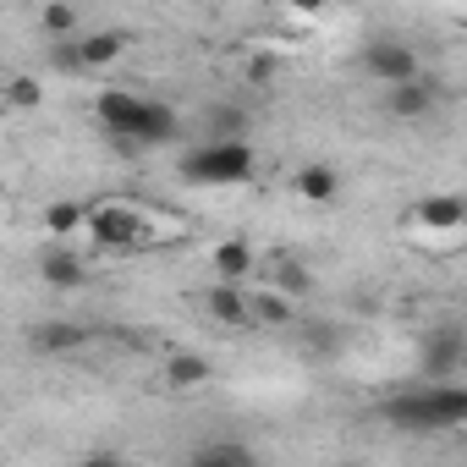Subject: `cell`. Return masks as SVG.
I'll list each match as a JSON object with an SVG mask.
<instances>
[{
    "label": "cell",
    "instance_id": "1",
    "mask_svg": "<svg viewBox=\"0 0 467 467\" xmlns=\"http://www.w3.org/2000/svg\"><path fill=\"white\" fill-rule=\"evenodd\" d=\"M99 127L121 143V149H154V143H171L176 138V110L171 105H154V99H138L127 88H105L99 105H94Z\"/></svg>",
    "mask_w": 467,
    "mask_h": 467
},
{
    "label": "cell",
    "instance_id": "2",
    "mask_svg": "<svg viewBox=\"0 0 467 467\" xmlns=\"http://www.w3.org/2000/svg\"><path fill=\"white\" fill-rule=\"evenodd\" d=\"M379 412H385V423H396L407 434H434V429H456L467 418V390L451 379H423L418 390L390 396Z\"/></svg>",
    "mask_w": 467,
    "mask_h": 467
},
{
    "label": "cell",
    "instance_id": "3",
    "mask_svg": "<svg viewBox=\"0 0 467 467\" xmlns=\"http://www.w3.org/2000/svg\"><path fill=\"white\" fill-rule=\"evenodd\" d=\"M254 176V143L248 138H214L182 160V182L192 187H237Z\"/></svg>",
    "mask_w": 467,
    "mask_h": 467
},
{
    "label": "cell",
    "instance_id": "4",
    "mask_svg": "<svg viewBox=\"0 0 467 467\" xmlns=\"http://www.w3.org/2000/svg\"><path fill=\"white\" fill-rule=\"evenodd\" d=\"M83 231L94 237L99 254H143V243H149V225L132 203H94Z\"/></svg>",
    "mask_w": 467,
    "mask_h": 467
},
{
    "label": "cell",
    "instance_id": "5",
    "mask_svg": "<svg viewBox=\"0 0 467 467\" xmlns=\"http://www.w3.org/2000/svg\"><path fill=\"white\" fill-rule=\"evenodd\" d=\"M363 72L379 78V83H407V78L423 72V61H418V50L401 45V39H374V45L363 50Z\"/></svg>",
    "mask_w": 467,
    "mask_h": 467
},
{
    "label": "cell",
    "instance_id": "6",
    "mask_svg": "<svg viewBox=\"0 0 467 467\" xmlns=\"http://www.w3.org/2000/svg\"><path fill=\"white\" fill-rule=\"evenodd\" d=\"M203 314L225 330H254V314H248V281H220L203 292Z\"/></svg>",
    "mask_w": 467,
    "mask_h": 467
},
{
    "label": "cell",
    "instance_id": "7",
    "mask_svg": "<svg viewBox=\"0 0 467 467\" xmlns=\"http://www.w3.org/2000/svg\"><path fill=\"white\" fill-rule=\"evenodd\" d=\"M462 363H467V341H462V330H456V325H445V330L423 336V379H456V374H462Z\"/></svg>",
    "mask_w": 467,
    "mask_h": 467
},
{
    "label": "cell",
    "instance_id": "8",
    "mask_svg": "<svg viewBox=\"0 0 467 467\" xmlns=\"http://www.w3.org/2000/svg\"><path fill=\"white\" fill-rule=\"evenodd\" d=\"M440 110V83L434 78H407V83H390V116L396 121H423Z\"/></svg>",
    "mask_w": 467,
    "mask_h": 467
},
{
    "label": "cell",
    "instance_id": "9",
    "mask_svg": "<svg viewBox=\"0 0 467 467\" xmlns=\"http://www.w3.org/2000/svg\"><path fill=\"white\" fill-rule=\"evenodd\" d=\"M121 56H127V34H121V28H99V34H83V39L72 45V56H61V61L99 72V67H116Z\"/></svg>",
    "mask_w": 467,
    "mask_h": 467
},
{
    "label": "cell",
    "instance_id": "10",
    "mask_svg": "<svg viewBox=\"0 0 467 467\" xmlns=\"http://www.w3.org/2000/svg\"><path fill=\"white\" fill-rule=\"evenodd\" d=\"M292 192H297L303 203L325 209V203H336V198H341V176H336V165H325V160H308V165H297V176H292Z\"/></svg>",
    "mask_w": 467,
    "mask_h": 467
},
{
    "label": "cell",
    "instance_id": "11",
    "mask_svg": "<svg viewBox=\"0 0 467 467\" xmlns=\"http://www.w3.org/2000/svg\"><path fill=\"white\" fill-rule=\"evenodd\" d=\"M83 259H78V248L72 243H50L45 254H39V281L45 286H56V292H72V286H83Z\"/></svg>",
    "mask_w": 467,
    "mask_h": 467
},
{
    "label": "cell",
    "instance_id": "12",
    "mask_svg": "<svg viewBox=\"0 0 467 467\" xmlns=\"http://www.w3.org/2000/svg\"><path fill=\"white\" fill-rule=\"evenodd\" d=\"M462 220H467V203L456 192H429L412 203V225L423 231H462Z\"/></svg>",
    "mask_w": 467,
    "mask_h": 467
},
{
    "label": "cell",
    "instance_id": "13",
    "mask_svg": "<svg viewBox=\"0 0 467 467\" xmlns=\"http://www.w3.org/2000/svg\"><path fill=\"white\" fill-rule=\"evenodd\" d=\"M160 379H165L176 396H187V390H203V385L214 379V363H209L203 352H171L165 368H160Z\"/></svg>",
    "mask_w": 467,
    "mask_h": 467
},
{
    "label": "cell",
    "instance_id": "14",
    "mask_svg": "<svg viewBox=\"0 0 467 467\" xmlns=\"http://www.w3.org/2000/svg\"><path fill=\"white\" fill-rule=\"evenodd\" d=\"M28 341H34V352H78L88 341V330L72 325V319H45V325L28 330Z\"/></svg>",
    "mask_w": 467,
    "mask_h": 467
},
{
    "label": "cell",
    "instance_id": "15",
    "mask_svg": "<svg viewBox=\"0 0 467 467\" xmlns=\"http://www.w3.org/2000/svg\"><path fill=\"white\" fill-rule=\"evenodd\" d=\"M254 265H259V254H254L243 237L214 243V275H220V281H248V275H254Z\"/></svg>",
    "mask_w": 467,
    "mask_h": 467
},
{
    "label": "cell",
    "instance_id": "16",
    "mask_svg": "<svg viewBox=\"0 0 467 467\" xmlns=\"http://www.w3.org/2000/svg\"><path fill=\"white\" fill-rule=\"evenodd\" d=\"M297 297H286V292H248V314H254V325H270V330H281V325H292V308Z\"/></svg>",
    "mask_w": 467,
    "mask_h": 467
},
{
    "label": "cell",
    "instance_id": "17",
    "mask_svg": "<svg viewBox=\"0 0 467 467\" xmlns=\"http://www.w3.org/2000/svg\"><path fill=\"white\" fill-rule=\"evenodd\" d=\"M83 225H88V203H72V198H61V203H50V209H45V231H50L56 243H72Z\"/></svg>",
    "mask_w": 467,
    "mask_h": 467
},
{
    "label": "cell",
    "instance_id": "18",
    "mask_svg": "<svg viewBox=\"0 0 467 467\" xmlns=\"http://www.w3.org/2000/svg\"><path fill=\"white\" fill-rule=\"evenodd\" d=\"M39 28H45L50 39H72V34H78V6H72V0H45Z\"/></svg>",
    "mask_w": 467,
    "mask_h": 467
},
{
    "label": "cell",
    "instance_id": "19",
    "mask_svg": "<svg viewBox=\"0 0 467 467\" xmlns=\"http://www.w3.org/2000/svg\"><path fill=\"white\" fill-rule=\"evenodd\" d=\"M275 292H286V297H303V292H314V275H308V265H297V259H275Z\"/></svg>",
    "mask_w": 467,
    "mask_h": 467
},
{
    "label": "cell",
    "instance_id": "20",
    "mask_svg": "<svg viewBox=\"0 0 467 467\" xmlns=\"http://www.w3.org/2000/svg\"><path fill=\"white\" fill-rule=\"evenodd\" d=\"M6 105H12V110H39V105H45V83L28 78V72L12 78V83H6Z\"/></svg>",
    "mask_w": 467,
    "mask_h": 467
},
{
    "label": "cell",
    "instance_id": "21",
    "mask_svg": "<svg viewBox=\"0 0 467 467\" xmlns=\"http://www.w3.org/2000/svg\"><path fill=\"white\" fill-rule=\"evenodd\" d=\"M192 462H203V467H220V462H254V451H248V445H198Z\"/></svg>",
    "mask_w": 467,
    "mask_h": 467
},
{
    "label": "cell",
    "instance_id": "22",
    "mask_svg": "<svg viewBox=\"0 0 467 467\" xmlns=\"http://www.w3.org/2000/svg\"><path fill=\"white\" fill-rule=\"evenodd\" d=\"M275 6H286V12H325L330 0H275Z\"/></svg>",
    "mask_w": 467,
    "mask_h": 467
},
{
    "label": "cell",
    "instance_id": "23",
    "mask_svg": "<svg viewBox=\"0 0 467 467\" xmlns=\"http://www.w3.org/2000/svg\"><path fill=\"white\" fill-rule=\"evenodd\" d=\"M254 78H259V83H270V78H275V61H265V56H259V61H254Z\"/></svg>",
    "mask_w": 467,
    "mask_h": 467
}]
</instances>
